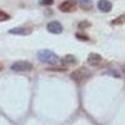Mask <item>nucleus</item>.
<instances>
[{
    "instance_id": "obj_1",
    "label": "nucleus",
    "mask_w": 125,
    "mask_h": 125,
    "mask_svg": "<svg viewBox=\"0 0 125 125\" xmlns=\"http://www.w3.org/2000/svg\"><path fill=\"white\" fill-rule=\"evenodd\" d=\"M38 59L44 62V64H50V65H54L58 62V56L50 50H40L38 53Z\"/></svg>"
},
{
    "instance_id": "obj_2",
    "label": "nucleus",
    "mask_w": 125,
    "mask_h": 125,
    "mask_svg": "<svg viewBox=\"0 0 125 125\" xmlns=\"http://www.w3.org/2000/svg\"><path fill=\"white\" fill-rule=\"evenodd\" d=\"M33 69V64L25 60H20V61H15L11 65V70L14 71H30Z\"/></svg>"
},
{
    "instance_id": "obj_3",
    "label": "nucleus",
    "mask_w": 125,
    "mask_h": 125,
    "mask_svg": "<svg viewBox=\"0 0 125 125\" xmlns=\"http://www.w3.org/2000/svg\"><path fill=\"white\" fill-rule=\"evenodd\" d=\"M59 9L64 13H69V11H74L75 9V3L73 0H65L64 3H61L59 5Z\"/></svg>"
},
{
    "instance_id": "obj_4",
    "label": "nucleus",
    "mask_w": 125,
    "mask_h": 125,
    "mask_svg": "<svg viewBox=\"0 0 125 125\" xmlns=\"http://www.w3.org/2000/svg\"><path fill=\"white\" fill-rule=\"evenodd\" d=\"M48 30L50 31V33H53V34H60L61 31H62V25L58 21H51L48 24Z\"/></svg>"
},
{
    "instance_id": "obj_5",
    "label": "nucleus",
    "mask_w": 125,
    "mask_h": 125,
    "mask_svg": "<svg viewBox=\"0 0 125 125\" xmlns=\"http://www.w3.org/2000/svg\"><path fill=\"white\" fill-rule=\"evenodd\" d=\"M98 8H99L100 11L108 13V11H110V10H111L113 5H111L110 1H108V0H100V1L98 3Z\"/></svg>"
},
{
    "instance_id": "obj_6",
    "label": "nucleus",
    "mask_w": 125,
    "mask_h": 125,
    "mask_svg": "<svg viewBox=\"0 0 125 125\" xmlns=\"http://www.w3.org/2000/svg\"><path fill=\"white\" fill-rule=\"evenodd\" d=\"M101 56L99 55V54H89V56H88V62L90 65H93V66H98V65H100V62H101Z\"/></svg>"
},
{
    "instance_id": "obj_7",
    "label": "nucleus",
    "mask_w": 125,
    "mask_h": 125,
    "mask_svg": "<svg viewBox=\"0 0 125 125\" xmlns=\"http://www.w3.org/2000/svg\"><path fill=\"white\" fill-rule=\"evenodd\" d=\"M10 34H16V35H28L31 33V29L28 28H13L9 30Z\"/></svg>"
},
{
    "instance_id": "obj_8",
    "label": "nucleus",
    "mask_w": 125,
    "mask_h": 125,
    "mask_svg": "<svg viewBox=\"0 0 125 125\" xmlns=\"http://www.w3.org/2000/svg\"><path fill=\"white\" fill-rule=\"evenodd\" d=\"M62 61H64L65 64H68V65L76 64V59H75V56H73V55H66L64 59H62Z\"/></svg>"
},
{
    "instance_id": "obj_9",
    "label": "nucleus",
    "mask_w": 125,
    "mask_h": 125,
    "mask_svg": "<svg viewBox=\"0 0 125 125\" xmlns=\"http://www.w3.org/2000/svg\"><path fill=\"white\" fill-rule=\"evenodd\" d=\"M6 20H9V15L3 10H0V21H6Z\"/></svg>"
},
{
    "instance_id": "obj_10",
    "label": "nucleus",
    "mask_w": 125,
    "mask_h": 125,
    "mask_svg": "<svg viewBox=\"0 0 125 125\" xmlns=\"http://www.w3.org/2000/svg\"><path fill=\"white\" fill-rule=\"evenodd\" d=\"M53 3H54V0H40L41 5H51Z\"/></svg>"
},
{
    "instance_id": "obj_11",
    "label": "nucleus",
    "mask_w": 125,
    "mask_h": 125,
    "mask_svg": "<svg viewBox=\"0 0 125 125\" xmlns=\"http://www.w3.org/2000/svg\"><path fill=\"white\" fill-rule=\"evenodd\" d=\"M123 24L124 23V15H121L120 18H118V19H115V21H114V24Z\"/></svg>"
},
{
    "instance_id": "obj_12",
    "label": "nucleus",
    "mask_w": 125,
    "mask_h": 125,
    "mask_svg": "<svg viewBox=\"0 0 125 125\" xmlns=\"http://www.w3.org/2000/svg\"><path fill=\"white\" fill-rule=\"evenodd\" d=\"M80 3H88V1H90V0H79Z\"/></svg>"
},
{
    "instance_id": "obj_13",
    "label": "nucleus",
    "mask_w": 125,
    "mask_h": 125,
    "mask_svg": "<svg viewBox=\"0 0 125 125\" xmlns=\"http://www.w3.org/2000/svg\"><path fill=\"white\" fill-rule=\"evenodd\" d=\"M3 70V64H0V71Z\"/></svg>"
}]
</instances>
